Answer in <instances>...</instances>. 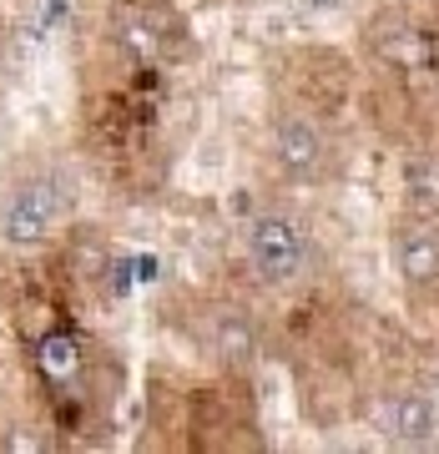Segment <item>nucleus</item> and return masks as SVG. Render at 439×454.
Wrapping results in <instances>:
<instances>
[{
  "label": "nucleus",
  "mask_w": 439,
  "mask_h": 454,
  "mask_svg": "<svg viewBox=\"0 0 439 454\" xmlns=\"http://www.w3.org/2000/svg\"><path fill=\"white\" fill-rule=\"evenodd\" d=\"M76 207V187L61 172H35L20 177L11 192L0 197V238L11 247H41L51 243L61 223Z\"/></svg>",
  "instance_id": "1"
},
{
  "label": "nucleus",
  "mask_w": 439,
  "mask_h": 454,
  "mask_svg": "<svg viewBox=\"0 0 439 454\" xmlns=\"http://www.w3.org/2000/svg\"><path fill=\"white\" fill-rule=\"evenodd\" d=\"M247 262L263 283H293L309 268V238L283 212H263L247 223Z\"/></svg>",
  "instance_id": "2"
},
{
  "label": "nucleus",
  "mask_w": 439,
  "mask_h": 454,
  "mask_svg": "<svg viewBox=\"0 0 439 454\" xmlns=\"http://www.w3.org/2000/svg\"><path fill=\"white\" fill-rule=\"evenodd\" d=\"M268 152H273V167L288 182L309 187L328 172V131L303 112H283L268 131Z\"/></svg>",
  "instance_id": "3"
},
{
  "label": "nucleus",
  "mask_w": 439,
  "mask_h": 454,
  "mask_svg": "<svg viewBox=\"0 0 439 454\" xmlns=\"http://www.w3.org/2000/svg\"><path fill=\"white\" fill-rule=\"evenodd\" d=\"M435 424H439V409H435V399L419 394V389H394L374 404V429L389 439V444H399V450L429 444V439H435Z\"/></svg>",
  "instance_id": "4"
},
{
  "label": "nucleus",
  "mask_w": 439,
  "mask_h": 454,
  "mask_svg": "<svg viewBox=\"0 0 439 454\" xmlns=\"http://www.w3.org/2000/svg\"><path fill=\"white\" fill-rule=\"evenodd\" d=\"M112 41L127 61L152 66V61L167 56V41H172V35H167V20L157 16V11H146V5H122L112 16Z\"/></svg>",
  "instance_id": "5"
},
{
  "label": "nucleus",
  "mask_w": 439,
  "mask_h": 454,
  "mask_svg": "<svg viewBox=\"0 0 439 454\" xmlns=\"http://www.w3.org/2000/svg\"><path fill=\"white\" fill-rule=\"evenodd\" d=\"M394 268L409 288H424V283L439 278V232L424 217H414L394 232Z\"/></svg>",
  "instance_id": "6"
},
{
  "label": "nucleus",
  "mask_w": 439,
  "mask_h": 454,
  "mask_svg": "<svg viewBox=\"0 0 439 454\" xmlns=\"http://www.w3.org/2000/svg\"><path fill=\"white\" fill-rule=\"evenodd\" d=\"M404 202L414 217L435 223L439 217V152H419L404 167Z\"/></svg>",
  "instance_id": "7"
},
{
  "label": "nucleus",
  "mask_w": 439,
  "mask_h": 454,
  "mask_svg": "<svg viewBox=\"0 0 439 454\" xmlns=\"http://www.w3.org/2000/svg\"><path fill=\"white\" fill-rule=\"evenodd\" d=\"M35 354H41V369H46L56 384H71V379H76V369H82V348H76V339H71V333H51Z\"/></svg>",
  "instance_id": "8"
},
{
  "label": "nucleus",
  "mask_w": 439,
  "mask_h": 454,
  "mask_svg": "<svg viewBox=\"0 0 439 454\" xmlns=\"http://www.w3.org/2000/svg\"><path fill=\"white\" fill-rule=\"evenodd\" d=\"M212 354H223V358H247V354H253V328H247L243 318L223 313V318H217V328H212Z\"/></svg>",
  "instance_id": "9"
},
{
  "label": "nucleus",
  "mask_w": 439,
  "mask_h": 454,
  "mask_svg": "<svg viewBox=\"0 0 439 454\" xmlns=\"http://www.w3.org/2000/svg\"><path fill=\"white\" fill-rule=\"evenodd\" d=\"M384 56H389L394 66H404V71H419V66H429V61H435V51H429V41H424V35H414V31L394 35L389 46H384Z\"/></svg>",
  "instance_id": "10"
},
{
  "label": "nucleus",
  "mask_w": 439,
  "mask_h": 454,
  "mask_svg": "<svg viewBox=\"0 0 439 454\" xmlns=\"http://www.w3.org/2000/svg\"><path fill=\"white\" fill-rule=\"evenodd\" d=\"M303 5H313V11H333L339 0H303Z\"/></svg>",
  "instance_id": "11"
}]
</instances>
